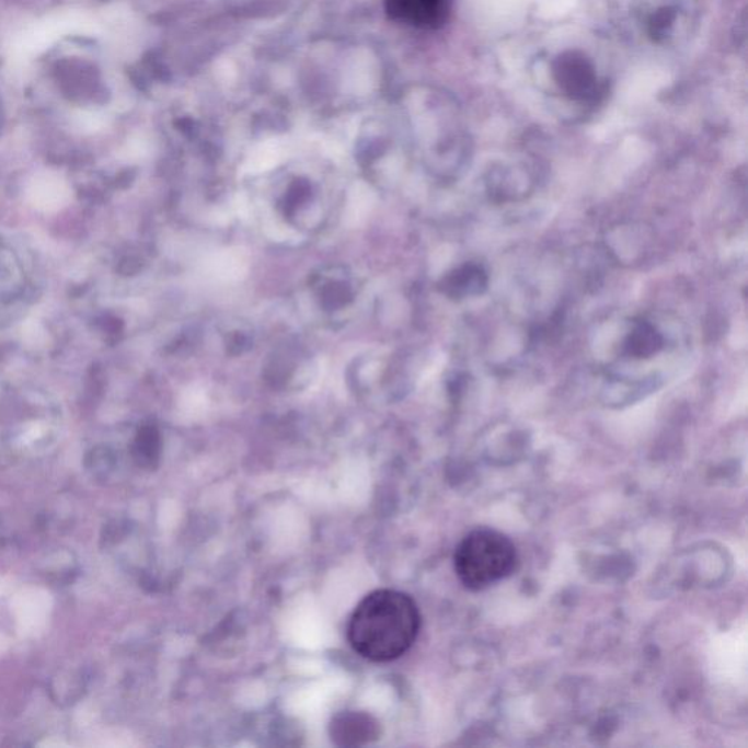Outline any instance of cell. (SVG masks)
Masks as SVG:
<instances>
[{
  "mask_svg": "<svg viewBox=\"0 0 748 748\" xmlns=\"http://www.w3.org/2000/svg\"><path fill=\"white\" fill-rule=\"evenodd\" d=\"M422 615L408 594L379 589L367 595L348 623L353 649L371 663H389L408 652L417 641Z\"/></svg>",
  "mask_w": 748,
  "mask_h": 748,
  "instance_id": "1",
  "label": "cell"
},
{
  "mask_svg": "<svg viewBox=\"0 0 748 748\" xmlns=\"http://www.w3.org/2000/svg\"><path fill=\"white\" fill-rule=\"evenodd\" d=\"M518 563V551L505 533L481 528L459 542L453 555L454 572L465 588L483 590L510 576Z\"/></svg>",
  "mask_w": 748,
  "mask_h": 748,
  "instance_id": "2",
  "label": "cell"
},
{
  "mask_svg": "<svg viewBox=\"0 0 748 748\" xmlns=\"http://www.w3.org/2000/svg\"><path fill=\"white\" fill-rule=\"evenodd\" d=\"M551 90L575 106H594L603 94L597 64L580 50H563L546 65Z\"/></svg>",
  "mask_w": 748,
  "mask_h": 748,
  "instance_id": "3",
  "label": "cell"
},
{
  "mask_svg": "<svg viewBox=\"0 0 748 748\" xmlns=\"http://www.w3.org/2000/svg\"><path fill=\"white\" fill-rule=\"evenodd\" d=\"M634 27L654 46L671 47L689 36L693 16L686 0H634Z\"/></svg>",
  "mask_w": 748,
  "mask_h": 748,
  "instance_id": "4",
  "label": "cell"
},
{
  "mask_svg": "<svg viewBox=\"0 0 748 748\" xmlns=\"http://www.w3.org/2000/svg\"><path fill=\"white\" fill-rule=\"evenodd\" d=\"M452 0H384L388 19L418 30H436L448 21Z\"/></svg>",
  "mask_w": 748,
  "mask_h": 748,
  "instance_id": "5",
  "label": "cell"
},
{
  "mask_svg": "<svg viewBox=\"0 0 748 748\" xmlns=\"http://www.w3.org/2000/svg\"><path fill=\"white\" fill-rule=\"evenodd\" d=\"M331 738L340 747H365L380 737V725L366 712L347 711L334 716Z\"/></svg>",
  "mask_w": 748,
  "mask_h": 748,
  "instance_id": "6",
  "label": "cell"
},
{
  "mask_svg": "<svg viewBox=\"0 0 748 748\" xmlns=\"http://www.w3.org/2000/svg\"><path fill=\"white\" fill-rule=\"evenodd\" d=\"M71 187L58 173L37 174L30 183L27 196L30 204L41 211L56 212L71 203Z\"/></svg>",
  "mask_w": 748,
  "mask_h": 748,
  "instance_id": "7",
  "label": "cell"
},
{
  "mask_svg": "<svg viewBox=\"0 0 748 748\" xmlns=\"http://www.w3.org/2000/svg\"><path fill=\"white\" fill-rule=\"evenodd\" d=\"M665 348V336L654 322L636 319L621 344V354L630 360H651Z\"/></svg>",
  "mask_w": 748,
  "mask_h": 748,
  "instance_id": "8",
  "label": "cell"
},
{
  "mask_svg": "<svg viewBox=\"0 0 748 748\" xmlns=\"http://www.w3.org/2000/svg\"><path fill=\"white\" fill-rule=\"evenodd\" d=\"M488 194L497 200H514L531 189V179L516 169L500 168L488 174Z\"/></svg>",
  "mask_w": 748,
  "mask_h": 748,
  "instance_id": "9",
  "label": "cell"
},
{
  "mask_svg": "<svg viewBox=\"0 0 748 748\" xmlns=\"http://www.w3.org/2000/svg\"><path fill=\"white\" fill-rule=\"evenodd\" d=\"M488 274L483 265L467 264L462 268L454 271L450 277V288L458 297H479L488 287Z\"/></svg>",
  "mask_w": 748,
  "mask_h": 748,
  "instance_id": "10",
  "label": "cell"
},
{
  "mask_svg": "<svg viewBox=\"0 0 748 748\" xmlns=\"http://www.w3.org/2000/svg\"><path fill=\"white\" fill-rule=\"evenodd\" d=\"M209 269L218 278L239 279L242 275L246 274V257L239 251L222 252L209 262Z\"/></svg>",
  "mask_w": 748,
  "mask_h": 748,
  "instance_id": "11",
  "label": "cell"
},
{
  "mask_svg": "<svg viewBox=\"0 0 748 748\" xmlns=\"http://www.w3.org/2000/svg\"><path fill=\"white\" fill-rule=\"evenodd\" d=\"M373 194L369 187H354L348 200L347 220L349 225H358L370 211Z\"/></svg>",
  "mask_w": 748,
  "mask_h": 748,
  "instance_id": "12",
  "label": "cell"
}]
</instances>
